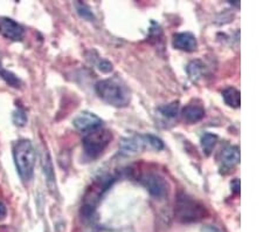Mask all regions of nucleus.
Segmentation results:
<instances>
[{"mask_svg": "<svg viewBox=\"0 0 263 232\" xmlns=\"http://www.w3.org/2000/svg\"><path fill=\"white\" fill-rule=\"evenodd\" d=\"M222 99L227 105L232 108H239L241 104V94L234 87H228L222 92Z\"/></svg>", "mask_w": 263, "mask_h": 232, "instance_id": "obj_13", "label": "nucleus"}, {"mask_svg": "<svg viewBox=\"0 0 263 232\" xmlns=\"http://www.w3.org/2000/svg\"><path fill=\"white\" fill-rule=\"evenodd\" d=\"M42 168H44V174L46 176V179H47L48 185L50 188H53V185L55 184V176L53 170V164L52 161H50V156L47 150H45L44 154H42Z\"/></svg>", "mask_w": 263, "mask_h": 232, "instance_id": "obj_14", "label": "nucleus"}, {"mask_svg": "<svg viewBox=\"0 0 263 232\" xmlns=\"http://www.w3.org/2000/svg\"><path fill=\"white\" fill-rule=\"evenodd\" d=\"M216 142H218V136H216V135L212 134V133L203 134L200 138V143H201L203 154H205L206 156H210L212 154V151H213V149H214Z\"/></svg>", "mask_w": 263, "mask_h": 232, "instance_id": "obj_15", "label": "nucleus"}, {"mask_svg": "<svg viewBox=\"0 0 263 232\" xmlns=\"http://www.w3.org/2000/svg\"><path fill=\"white\" fill-rule=\"evenodd\" d=\"M99 69L101 72H103V73H109V72L112 70V65L108 60L102 59V60L99 62Z\"/></svg>", "mask_w": 263, "mask_h": 232, "instance_id": "obj_22", "label": "nucleus"}, {"mask_svg": "<svg viewBox=\"0 0 263 232\" xmlns=\"http://www.w3.org/2000/svg\"><path fill=\"white\" fill-rule=\"evenodd\" d=\"M146 140H147V143H150V145L154 147L155 149H157V150L164 149L163 141L157 136H155V135H146Z\"/></svg>", "mask_w": 263, "mask_h": 232, "instance_id": "obj_21", "label": "nucleus"}, {"mask_svg": "<svg viewBox=\"0 0 263 232\" xmlns=\"http://www.w3.org/2000/svg\"><path fill=\"white\" fill-rule=\"evenodd\" d=\"M173 47L182 52H194L198 47L197 38L190 32L176 33L172 40Z\"/></svg>", "mask_w": 263, "mask_h": 232, "instance_id": "obj_10", "label": "nucleus"}, {"mask_svg": "<svg viewBox=\"0 0 263 232\" xmlns=\"http://www.w3.org/2000/svg\"><path fill=\"white\" fill-rule=\"evenodd\" d=\"M158 111L160 114L166 117H176L179 113V102L178 101H175V102L168 103V104H164L162 107L158 108Z\"/></svg>", "mask_w": 263, "mask_h": 232, "instance_id": "obj_19", "label": "nucleus"}, {"mask_svg": "<svg viewBox=\"0 0 263 232\" xmlns=\"http://www.w3.org/2000/svg\"><path fill=\"white\" fill-rule=\"evenodd\" d=\"M240 163V149L236 146H228L220 155V169L231 171Z\"/></svg>", "mask_w": 263, "mask_h": 232, "instance_id": "obj_9", "label": "nucleus"}, {"mask_svg": "<svg viewBox=\"0 0 263 232\" xmlns=\"http://www.w3.org/2000/svg\"><path fill=\"white\" fill-rule=\"evenodd\" d=\"M209 210L205 205L191 197L187 193L179 192L175 201V216L178 222L190 224L198 223L209 217Z\"/></svg>", "mask_w": 263, "mask_h": 232, "instance_id": "obj_1", "label": "nucleus"}, {"mask_svg": "<svg viewBox=\"0 0 263 232\" xmlns=\"http://www.w3.org/2000/svg\"><path fill=\"white\" fill-rule=\"evenodd\" d=\"M139 182L145 188L151 196L156 198H162L167 193L168 185L166 181L163 176L158 174H154V172H148V174H144L139 179Z\"/></svg>", "mask_w": 263, "mask_h": 232, "instance_id": "obj_6", "label": "nucleus"}, {"mask_svg": "<svg viewBox=\"0 0 263 232\" xmlns=\"http://www.w3.org/2000/svg\"><path fill=\"white\" fill-rule=\"evenodd\" d=\"M6 215H7L6 205L4 204L2 201H0V221H3V219L6 217Z\"/></svg>", "mask_w": 263, "mask_h": 232, "instance_id": "obj_24", "label": "nucleus"}, {"mask_svg": "<svg viewBox=\"0 0 263 232\" xmlns=\"http://www.w3.org/2000/svg\"><path fill=\"white\" fill-rule=\"evenodd\" d=\"M145 136H134L124 138V140L121 142L120 146L121 154L125 156H133L141 153L144 149V147H145Z\"/></svg>", "mask_w": 263, "mask_h": 232, "instance_id": "obj_11", "label": "nucleus"}, {"mask_svg": "<svg viewBox=\"0 0 263 232\" xmlns=\"http://www.w3.org/2000/svg\"><path fill=\"white\" fill-rule=\"evenodd\" d=\"M0 34L12 41L24 39L25 29L20 24L11 18H0Z\"/></svg>", "mask_w": 263, "mask_h": 232, "instance_id": "obj_8", "label": "nucleus"}, {"mask_svg": "<svg viewBox=\"0 0 263 232\" xmlns=\"http://www.w3.org/2000/svg\"><path fill=\"white\" fill-rule=\"evenodd\" d=\"M202 72H203V65L202 62L199 60L192 61L187 67V73L190 75V78L194 80V81H197V80L201 77Z\"/></svg>", "mask_w": 263, "mask_h": 232, "instance_id": "obj_18", "label": "nucleus"}, {"mask_svg": "<svg viewBox=\"0 0 263 232\" xmlns=\"http://www.w3.org/2000/svg\"><path fill=\"white\" fill-rule=\"evenodd\" d=\"M0 78H2L7 84H10L11 87L18 88L21 84L20 79L16 77L14 73H12V72L4 68L2 63V57H0Z\"/></svg>", "mask_w": 263, "mask_h": 232, "instance_id": "obj_16", "label": "nucleus"}, {"mask_svg": "<svg viewBox=\"0 0 263 232\" xmlns=\"http://www.w3.org/2000/svg\"><path fill=\"white\" fill-rule=\"evenodd\" d=\"M181 114L186 122H189V123H197V122L201 121L205 117L206 112L201 104L190 103L184 107Z\"/></svg>", "mask_w": 263, "mask_h": 232, "instance_id": "obj_12", "label": "nucleus"}, {"mask_svg": "<svg viewBox=\"0 0 263 232\" xmlns=\"http://www.w3.org/2000/svg\"><path fill=\"white\" fill-rule=\"evenodd\" d=\"M13 122H14L16 126H20V127H23V126L26 124L27 115H26V113H25L24 109L19 108L18 111L14 112V114H13Z\"/></svg>", "mask_w": 263, "mask_h": 232, "instance_id": "obj_20", "label": "nucleus"}, {"mask_svg": "<svg viewBox=\"0 0 263 232\" xmlns=\"http://www.w3.org/2000/svg\"><path fill=\"white\" fill-rule=\"evenodd\" d=\"M114 181L115 180L112 177L102 179L101 181H97V182L92 184V187L88 190L81 206V216L84 219H90L92 217L102 196L109 189L110 185L114 183Z\"/></svg>", "mask_w": 263, "mask_h": 232, "instance_id": "obj_5", "label": "nucleus"}, {"mask_svg": "<svg viewBox=\"0 0 263 232\" xmlns=\"http://www.w3.org/2000/svg\"><path fill=\"white\" fill-rule=\"evenodd\" d=\"M74 6L76 8V11H78V13L80 14V16L83 18L84 20H87V21L95 20L94 13H92L90 8H89V6H87L86 4H83L81 2H76V3H74Z\"/></svg>", "mask_w": 263, "mask_h": 232, "instance_id": "obj_17", "label": "nucleus"}, {"mask_svg": "<svg viewBox=\"0 0 263 232\" xmlns=\"http://www.w3.org/2000/svg\"><path fill=\"white\" fill-rule=\"evenodd\" d=\"M112 140V133L109 129L99 128L89 132L82 140L84 153L90 158H97L104 153Z\"/></svg>", "mask_w": 263, "mask_h": 232, "instance_id": "obj_4", "label": "nucleus"}, {"mask_svg": "<svg viewBox=\"0 0 263 232\" xmlns=\"http://www.w3.org/2000/svg\"><path fill=\"white\" fill-rule=\"evenodd\" d=\"M232 191L236 193V195H239L240 193V180L239 179H235L232 182Z\"/></svg>", "mask_w": 263, "mask_h": 232, "instance_id": "obj_23", "label": "nucleus"}, {"mask_svg": "<svg viewBox=\"0 0 263 232\" xmlns=\"http://www.w3.org/2000/svg\"><path fill=\"white\" fill-rule=\"evenodd\" d=\"M13 158L21 180H31L36 161V154L33 143L29 140H19L13 148Z\"/></svg>", "mask_w": 263, "mask_h": 232, "instance_id": "obj_3", "label": "nucleus"}, {"mask_svg": "<svg viewBox=\"0 0 263 232\" xmlns=\"http://www.w3.org/2000/svg\"><path fill=\"white\" fill-rule=\"evenodd\" d=\"M73 124L79 132L87 134L89 132H92V130L101 128L102 124H103V121L99 116L95 115L94 113L82 112L73 120Z\"/></svg>", "mask_w": 263, "mask_h": 232, "instance_id": "obj_7", "label": "nucleus"}, {"mask_svg": "<svg viewBox=\"0 0 263 232\" xmlns=\"http://www.w3.org/2000/svg\"><path fill=\"white\" fill-rule=\"evenodd\" d=\"M97 95L112 107H126L130 102V92L117 79H105L95 84Z\"/></svg>", "mask_w": 263, "mask_h": 232, "instance_id": "obj_2", "label": "nucleus"}]
</instances>
